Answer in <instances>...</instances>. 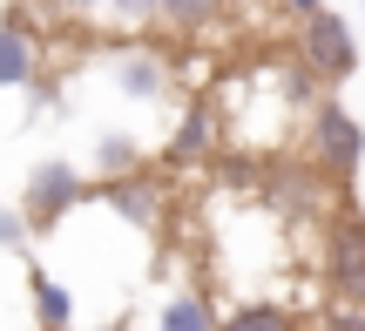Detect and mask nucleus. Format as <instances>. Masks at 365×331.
<instances>
[{
	"label": "nucleus",
	"mask_w": 365,
	"mask_h": 331,
	"mask_svg": "<svg viewBox=\"0 0 365 331\" xmlns=\"http://www.w3.org/2000/svg\"><path fill=\"white\" fill-rule=\"evenodd\" d=\"M102 162H108V176H122V169H135V149L122 142V135H108V142H102Z\"/></svg>",
	"instance_id": "nucleus-14"
},
{
	"label": "nucleus",
	"mask_w": 365,
	"mask_h": 331,
	"mask_svg": "<svg viewBox=\"0 0 365 331\" xmlns=\"http://www.w3.org/2000/svg\"><path fill=\"white\" fill-rule=\"evenodd\" d=\"M277 7H284V14H291V21H312V14H318V7H325V0H277Z\"/></svg>",
	"instance_id": "nucleus-17"
},
{
	"label": "nucleus",
	"mask_w": 365,
	"mask_h": 331,
	"mask_svg": "<svg viewBox=\"0 0 365 331\" xmlns=\"http://www.w3.org/2000/svg\"><path fill=\"white\" fill-rule=\"evenodd\" d=\"M325 278L345 305H365V216L352 203L325 216Z\"/></svg>",
	"instance_id": "nucleus-3"
},
{
	"label": "nucleus",
	"mask_w": 365,
	"mask_h": 331,
	"mask_svg": "<svg viewBox=\"0 0 365 331\" xmlns=\"http://www.w3.org/2000/svg\"><path fill=\"white\" fill-rule=\"evenodd\" d=\"M122 81H129L135 95H156V88H163V75H156V68H149V61H143V68H129V75H122Z\"/></svg>",
	"instance_id": "nucleus-15"
},
{
	"label": "nucleus",
	"mask_w": 365,
	"mask_h": 331,
	"mask_svg": "<svg viewBox=\"0 0 365 331\" xmlns=\"http://www.w3.org/2000/svg\"><path fill=\"white\" fill-rule=\"evenodd\" d=\"M237 0H156V21L176 27V34H210L217 21H230Z\"/></svg>",
	"instance_id": "nucleus-8"
},
{
	"label": "nucleus",
	"mask_w": 365,
	"mask_h": 331,
	"mask_svg": "<svg viewBox=\"0 0 365 331\" xmlns=\"http://www.w3.org/2000/svg\"><path fill=\"white\" fill-rule=\"evenodd\" d=\"M102 203L122 216V224H135V230H163V203H170V183H163L156 169H122V176H108L102 183Z\"/></svg>",
	"instance_id": "nucleus-5"
},
{
	"label": "nucleus",
	"mask_w": 365,
	"mask_h": 331,
	"mask_svg": "<svg viewBox=\"0 0 365 331\" xmlns=\"http://www.w3.org/2000/svg\"><path fill=\"white\" fill-rule=\"evenodd\" d=\"M81 196H88V183H81L68 162H41V169L21 183V224L27 230H54Z\"/></svg>",
	"instance_id": "nucleus-4"
},
{
	"label": "nucleus",
	"mask_w": 365,
	"mask_h": 331,
	"mask_svg": "<svg viewBox=\"0 0 365 331\" xmlns=\"http://www.w3.org/2000/svg\"><path fill=\"white\" fill-rule=\"evenodd\" d=\"M223 331H298V318H291L284 305H237L230 318H223Z\"/></svg>",
	"instance_id": "nucleus-11"
},
{
	"label": "nucleus",
	"mask_w": 365,
	"mask_h": 331,
	"mask_svg": "<svg viewBox=\"0 0 365 331\" xmlns=\"http://www.w3.org/2000/svg\"><path fill=\"white\" fill-rule=\"evenodd\" d=\"M298 61L312 68L325 88L352 81V75H359V34H352V21L331 14V7H318L312 21H298Z\"/></svg>",
	"instance_id": "nucleus-2"
},
{
	"label": "nucleus",
	"mask_w": 365,
	"mask_h": 331,
	"mask_svg": "<svg viewBox=\"0 0 365 331\" xmlns=\"http://www.w3.org/2000/svg\"><path fill=\"white\" fill-rule=\"evenodd\" d=\"M318 331H365V305H345V298H339V305L318 318Z\"/></svg>",
	"instance_id": "nucleus-13"
},
{
	"label": "nucleus",
	"mask_w": 365,
	"mask_h": 331,
	"mask_svg": "<svg viewBox=\"0 0 365 331\" xmlns=\"http://www.w3.org/2000/svg\"><path fill=\"white\" fill-rule=\"evenodd\" d=\"M48 7H54V14H75V21H81V14H102L108 0H48Z\"/></svg>",
	"instance_id": "nucleus-16"
},
{
	"label": "nucleus",
	"mask_w": 365,
	"mask_h": 331,
	"mask_svg": "<svg viewBox=\"0 0 365 331\" xmlns=\"http://www.w3.org/2000/svg\"><path fill=\"white\" fill-rule=\"evenodd\" d=\"M156 331H223V318L210 311V298H203V291H176L170 305H163Z\"/></svg>",
	"instance_id": "nucleus-10"
},
{
	"label": "nucleus",
	"mask_w": 365,
	"mask_h": 331,
	"mask_svg": "<svg viewBox=\"0 0 365 331\" xmlns=\"http://www.w3.org/2000/svg\"><path fill=\"white\" fill-rule=\"evenodd\" d=\"M210 135H217V108L210 102H190L182 108V122H176V135H170V169H190V162H203L210 156Z\"/></svg>",
	"instance_id": "nucleus-7"
},
{
	"label": "nucleus",
	"mask_w": 365,
	"mask_h": 331,
	"mask_svg": "<svg viewBox=\"0 0 365 331\" xmlns=\"http://www.w3.org/2000/svg\"><path fill=\"white\" fill-rule=\"evenodd\" d=\"M34 68H41L34 27H27L21 14H7V21H0V88H27V81H34Z\"/></svg>",
	"instance_id": "nucleus-6"
},
{
	"label": "nucleus",
	"mask_w": 365,
	"mask_h": 331,
	"mask_svg": "<svg viewBox=\"0 0 365 331\" xmlns=\"http://www.w3.org/2000/svg\"><path fill=\"white\" fill-rule=\"evenodd\" d=\"M359 162H365V122L339 95H318V108H312V169L325 183H352Z\"/></svg>",
	"instance_id": "nucleus-1"
},
{
	"label": "nucleus",
	"mask_w": 365,
	"mask_h": 331,
	"mask_svg": "<svg viewBox=\"0 0 365 331\" xmlns=\"http://www.w3.org/2000/svg\"><path fill=\"white\" fill-rule=\"evenodd\" d=\"M21 230H27V224H14V216L0 210V243H21Z\"/></svg>",
	"instance_id": "nucleus-18"
},
{
	"label": "nucleus",
	"mask_w": 365,
	"mask_h": 331,
	"mask_svg": "<svg viewBox=\"0 0 365 331\" xmlns=\"http://www.w3.org/2000/svg\"><path fill=\"white\" fill-rule=\"evenodd\" d=\"M108 21H115V27H149V21H156V0H108Z\"/></svg>",
	"instance_id": "nucleus-12"
},
{
	"label": "nucleus",
	"mask_w": 365,
	"mask_h": 331,
	"mask_svg": "<svg viewBox=\"0 0 365 331\" xmlns=\"http://www.w3.org/2000/svg\"><path fill=\"white\" fill-rule=\"evenodd\" d=\"M27 291H34L41 331H68V325H75V298L61 291V278H48V270H27Z\"/></svg>",
	"instance_id": "nucleus-9"
}]
</instances>
